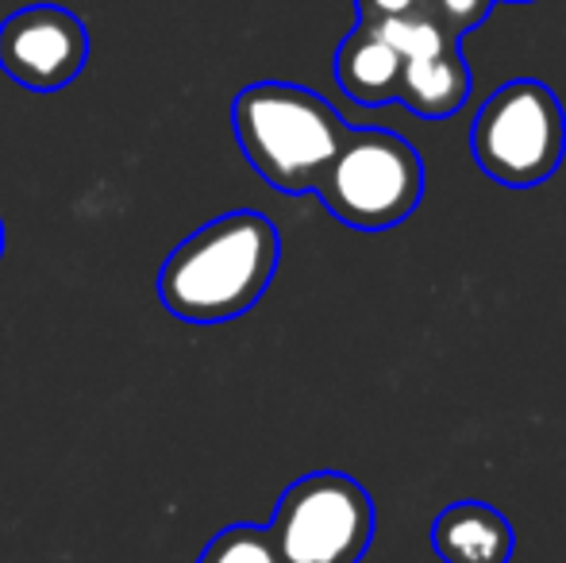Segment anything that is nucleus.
I'll use <instances>...</instances> for the list:
<instances>
[{
	"label": "nucleus",
	"instance_id": "nucleus-6",
	"mask_svg": "<svg viewBox=\"0 0 566 563\" xmlns=\"http://www.w3.org/2000/svg\"><path fill=\"white\" fill-rule=\"evenodd\" d=\"M90 59V31L59 4H31L0 23V70L23 90H66Z\"/></svg>",
	"mask_w": 566,
	"mask_h": 563
},
{
	"label": "nucleus",
	"instance_id": "nucleus-11",
	"mask_svg": "<svg viewBox=\"0 0 566 563\" xmlns=\"http://www.w3.org/2000/svg\"><path fill=\"white\" fill-rule=\"evenodd\" d=\"M197 563H282L262 525H228L205 544Z\"/></svg>",
	"mask_w": 566,
	"mask_h": 563
},
{
	"label": "nucleus",
	"instance_id": "nucleus-7",
	"mask_svg": "<svg viewBox=\"0 0 566 563\" xmlns=\"http://www.w3.org/2000/svg\"><path fill=\"white\" fill-rule=\"evenodd\" d=\"M432 549L443 563H509L516 533L501 510L462 498L440 510L432 521Z\"/></svg>",
	"mask_w": 566,
	"mask_h": 563
},
{
	"label": "nucleus",
	"instance_id": "nucleus-14",
	"mask_svg": "<svg viewBox=\"0 0 566 563\" xmlns=\"http://www.w3.org/2000/svg\"><path fill=\"white\" fill-rule=\"evenodd\" d=\"M0 256H4V220H0Z\"/></svg>",
	"mask_w": 566,
	"mask_h": 563
},
{
	"label": "nucleus",
	"instance_id": "nucleus-4",
	"mask_svg": "<svg viewBox=\"0 0 566 563\" xmlns=\"http://www.w3.org/2000/svg\"><path fill=\"white\" fill-rule=\"evenodd\" d=\"M478 170L509 189H532L563 166L566 113L552 85L516 77L485 97L470 128Z\"/></svg>",
	"mask_w": 566,
	"mask_h": 563
},
{
	"label": "nucleus",
	"instance_id": "nucleus-3",
	"mask_svg": "<svg viewBox=\"0 0 566 563\" xmlns=\"http://www.w3.org/2000/svg\"><path fill=\"white\" fill-rule=\"evenodd\" d=\"M313 194L347 228L389 232L424 201V158L397 132L350 128Z\"/></svg>",
	"mask_w": 566,
	"mask_h": 563
},
{
	"label": "nucleus",
	"instance_id": "nucleus-1",
	"mask_svg": "<svg viewBox=\"0 0 566 563\" xmlns=\"http://www.w3.org/2000/svg\"><path fill=\"white\" fill-rule=\"evenodd\" d=\"M277 259L282 240L262 212H224L170 251L158 271V298L178 321H235L270 290Z\"/></svg>",
	"mask_w": 566,
	"mask_h": 563
},
{
	"label": "nucleus",
	"instance_id": "nucleus-2",
	"mask_svg": "<svg viewBox=\"0 0 566 563\" xmlns=\"http://www.w3.org/2000/svg\"><path fill=\"white\" fill-rule=\"evenodd\" d=\"M231 124L259 178L290 197L313 194L350 132L321 93L293 82L247 85L231 105Z\"/></svg>",
	"mask_w": 566,
	"mask_h": 563
},
{
	"label": "nucleus",
	"instance_id": "nucleus-15",
	"mask_svg": "<svg viewBox=\"0 0 566 563\" xmlns=\"http://www.w3.org/2000/svg\"><path fill=\"white\" fill-rule=\"evenodd\" d=\"M521 4H524V0H521Z\"/></svg>",
	"mask_w": 566,
	"mask_h": 563
},
{
	"label": "nucleus",
	"instance_id": "nucleus-9",
	"mask_svg": "<svg viewBox=\"0 0 566 563\" xmlns=\"http://www.w3.org/2000/svg\"><path fill=\"white\" fill-rule=\"evenodd\" d=\"M397 101L424 121H443V116L462 113V105L470 101V66L462 59V46L432 54V59L405 62Z\"/></svg>",
	"mask_w": 566,
	"mask_h": 563
},
{
	"label": "nucleus",
	"instance_id": "nucleus-8",
	"mask_svg": "<svg viewBox=\"0 0 566 563\" xmlns=\"http://www.w3.org/2000/svg\"><path fill=\"white\" fill-rule=\"evenodd\" d=\"M405 59L366 23H355L336 51V82L355 105H394L401 97Z\"/></svg>",
	"mask_w": 566,
	"mask_h": 563
},
{
	"label": "nucleus",
	"instance_id": "nucleus-12",
	"mask_svg": "<svg viewBox=\"0 0 566 563\" xmlns=\"http://www.w3.org/2000/svg\"><path fill=\"white\" fill-rule=\"evenodd\" d=\"M493 4H497V0H428L436 20L448 31H454L459 39L467 35L470 28H478V23L493 12Z\"/></svg>",
	"mask_w": 566,
	"mask_h": 563
},
{
	"label": "nucleus",
	"instance_id": "nucleus-13",
	"mask_svg": "<svg viewBox=\"0 0 566 563\" xmlns=\"http://www.w3.org/2000/svg\"><path fill=\"white\" fill-rule=\"evenodd\" d=\"M420 8H428V0H355L358 23H366V28L386 20H401V15H412Z\"/></svg>",
	"mask_w": 566,
	"mask_h": 563
},
{
	"label": "nucleus",
	"instance_id": "nucleus-10",
	"mask_svg": "<svg viewBox=\"0 0 566 563\" xmlns=\"http://www.w3.org/2000/svg\"><path fill=\"white\" fill-rule=\"evenodd\" d=\"M381 39L401 54L405 62H417V59H432V54L454 51L462 46V39L454 31L443 28L440 20L432 15V8H420L412 15H401V20H386V23H374Z\"/></svg>",
	"mask_w": 566,
	"mask_h": 563
},
{
	"label": "nucleus",
	"instance_id": "nucleus-5",
	"mask_svg": "<svg viewBox=\"0 0 566 563\" xmlns=\"http://www.w3.org/2000/svg\"><path fill=\"white\" fill-rule=\"evenodd\" d=\"M266 533L282 563H358L374 541V498L350 475L313 471L285 487Z\"/></svg>",
	"mask_w": 566,
	"mask_h": 563
}]
</instances>
